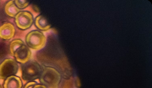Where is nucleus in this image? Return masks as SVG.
I'll return each instance as SVG.
<instances>
[{"instance_id": "1", "label": "nucleus", "mask_w": 152, "mask_h": 88, "mask_svg": "<svg viewBox=\"0 0 152 88\" xmlns=\"http://www.w3.org/2000/svg\"><path fill=\"white\" fill-rule=\"evenodd\" d=\"M46 41V36L39 31H31L26 37V42L28 47L34 50L42 49L45 46Z\"/></svg>"}, {"instance_id": "2", "label": "nucleus", "mask_w": 152, "mask_h": 88, "mask_svg": "<svg viewBox=\"0 0 152 88\" xmlns=\"http://www.w3.org/2000/svg\"><path fill=\"white\" fill-rule=\"evenodd\" d=\"M41 82L43 85L53 87L58 84L60 81V75L56 70L52 67H47L42 71L40 76Z\"/></svg>"}, {"instance_id": "3", "label": "nucleus", "mask_w": 152, "mask_h": 88, "mask_svg": "<svg viewBox=\"0 0 152 88\" xmlns=\"http://www.w3.org/2000/svg\"><path fill=\"white\" fill-rule=\"evenodd\" d=\"M22 72V77L24 80L32 81L40 77L42 69L37 62L31 61L23 66Z\"/></svg>"}, {"instance_id": "4", "label": "nucleus", "mask_w": 152, "mask_h": 88, "mask_svg": "<svg viewBox=\"0 0 152 88\" xmlns=\"http://www.w3.org/2000/svg\"><path fill=\"white\" fill-rule=\"evenodd\" d=\"M18 70V65L13 59L7 58L0 64V78L6 79L7 77L15 75Z\"/></svg>"}, {"instance_id": "5", "label": "nucleus", "mask_w": 152, "mask_h": 88, "mask_svg": "<svg viewBox=\"0 0 152 88\" xmlns=\"http://www.w3.org/2000/svg\"><path fill=\"white\" fill-rule=\"evenodd\" d=\"M17 26L22 29L26 30L30 28L33 23V17L30 12L22 11L19 12L15 17Z\"/></svg>"}, {"instance_id": "6", "label": "nucleus", "mask_w": 152, "mask_h": 88, "mask_svg": "<svg viewBox=\"0 0 152 88\" xmlns=\"http://www.w3.org/2000/svg\"><path fill=\"white\" fill-rule=\"evenodd\" d=\"M31 54V50L24 43L15 51L13 56L15 57L18 62L24 64L29 61Z\"/></svg>"}, {"instance_id": "7", "label": "nucleus", "mask_w": 152, "mask_h": 88, "mask_svg": "<svg viewBox=\"0 0 152 88\" xmlns=\"http://www.w3.org/2000/svg\"><path fill=\"white\" fill-rule=\"evenodd\" d=\"M15 34V26L11 23H6L0 26V38L5 40L13 38Z\"/></svg>"}, {"instance_id": "8", "label": "nucleus", "mask_w": 152, "mask_h": 88, "mask_svg": "<svg viewBox=\"0 0 152 88\" xmlns=\"http://www.w3.org/2000/svg\"><path fill=\"white\" fill-rule=\"evenodd\" d=\"M3 86L4 88H22L23 83L20 77L12 75L6 78Z\"/></svg>"}, {"instance_id": "9", "label": "nucleus", "mask_w": 152, "mask_h": 88, "mask_svg": "<svg viewBox=\"0 0 152 88\" xmlns=\"http://www.w3.org/2000/svg\"><path fill=\"white\" fill-rule=\"evenodd\" d=\"M6 14L10 17H15L19 12L20 10L17 7L14 1H10L6 4L5 7Z\"/></svg>"}, {"instance_id": "10", "label": "nucleus", "mask_w": 152, "mask_h": 88, "mask_svg": "<svg viewBox=\"0 0 152 88\" xmlns=\"http://www.w3.org/2000/svg\"><path fill=\"white\" fill-rule=\"evenodd\" d=\"M36 27L41 31H47L50 28V26L47 22L46 18L42 15H39L36 18L35 20Z\"/></svg>"}, {"instance_id": "11", "label": "nucleus", "mask_w": 152, "mask_h": 88, "mask_svg": "<svg viewBox=\"0 0 152 88\" xmlns=\"http://www.w3.org/2000/svg\"><path fill=\"white\" fill-rule=\"evenodd\" d=\"M24 44V43L23 40H15L12 41L10 43V53L12 55L15 52V51L19 48L20 46Z\"/></svg>"}, {"instance_id": "12", "label": "nucleus", "mask_w": 152, "mask_h": 88, "mask_svg": "<svg viewBox=\"0 0 152 88\" xmlns=\"http://www.w3.org/2000/svg\"><path fill=\"white\" fill-rule=\"evenodd\" d=\"M14 2L17 7L20 10L26 8L29 5V2L25 0H16Z\"/></svg>"}, {"instance_id": "13", "label": "nucleus", "mask_w": 152, "mask_h": 88, "mask_svg": "<svg viewBox=\"0 0 152 88\" xmlns=\"http://www.w3.org/2000/svg\"><path fill=\"white\" fill-rule=\"evenodd\" d=\"M36 83H37L36 82L33 81H32L29 82L28 83L26 84L24 88H32L33 86Z\"/></svg>"}, {"instance_id": "14", "label": "nucleus", "mask_w": 152, "mask_h": 88, "mask_svg": "<svg viewBox=\"0 0 152 88\" xmlns=\"http://www.w3.org/2000/svg\"><path fill=\"white\" fill-rule=\"evenodd\" d=\"M32 88H47V87L43 84H38L36 83L33 86Z\"/></svg>"}, {"instance_id": "15", "label": "nucleus", "mask_w": 152, "mask_h": 88, "mask_svg": "<svg viewBox=\"0 0 152 88\" xmlns=\"http://www.w3.org/2000/svg\"><path fill=\"white\" fill-rule=\"evenodd\" d=\"M0 88H1V84H0Z\"/></svg>"}]
</instances>
